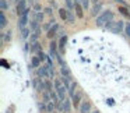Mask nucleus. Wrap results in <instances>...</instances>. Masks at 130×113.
Listing matches in <instances>:
<instances>
[{
  "label": "nucleus",
  "mask_w": 130,
  "mask_h": 113,
  "mask_svg": "<svg viewBox=\"0 0 130 113\" xmlns=\"http://www.w3.org/2000/svg\"><path fill=\"white\" fill-rule=\"evenodd\" d=\"M74 11H76V15L78 18L84 17V7H83L81 3H78V2H74Z\"/></svg>",
  "instance_id": "423d86ee"
},
{
  "label": "nucleus",
  "mask_w": 130,
  "mask_h": 113,
  "mask_svg": "<svg viewBox=\"0 0 130 113\" xmlns=\"http://www.w3.org/2000/svg\"><path fill=\"white\" fill-rule=\"evenodd\" d=\"M0 9H2V11L9 10V3H7V0H0Z\"/></svg>",
  "instance_id": "6ab92c4d"
},
{
  "label": "nucleus",
  "mask_w": 130,
  "mask_h": 113,
  "mask_svg": "<svg viewBox=\"0 0 130 113\" xmlns=\"http://www.w3.org/2000/svg\"><path fill=\"white\" fill-rule=\"evenodd\" d=\"M45 13H46L48 15H51V14H52V9H51V7H48V9H45Z\"/></svg>",
  "instance_id": "72a5a7b5"
},
{
  "label": "nucleus",
  "mask_w": 130,
  "mask_h": 113,
  "mask_svg": "<svg viewBox=\"0 0 130 113\" xmlns=\"http://www.w3.org/2000/svg\"><path fill=\"white\" fill-rule=\"evenodd\" d=\"M39 109L42 110V112H45V105H43V103H39Z\"/></svg>",
  "instance_id": "c9c22d12"
},
{
  "label": "nucleus",
  "mask_w": 130,
  "mask_h": 113,
  "mask_svg": "<svg viewBox=\"0 0 130 113\" xmlns=\"http://www.w3.org/2000/svg\"><path fill=\"white\" fill-rule=\"evenodd\" d=\"M49 95H51V92H43V99H45V102H49Z\"/></svg>",
  "instance_id": "473e14b6"
},
{
  "label": "nucleus",
  "mask_w": 130,
  "mask_h": 113,
  "mask_svg": "<svg viewBox=\"0 0 130 113\" xmlns=\"http://www.w3.org/2000/svg\"><path fill=\"white\" fill-rule=\"evenodd\" d=\"M69 80H70V78H67V77H63V78H62V81H63V85H64L66 88L69 87Z\"/></svg>",
  "instance_id": "2f4dec72"
},
{
  "label": "nucleus",
  "mask_w": 130,
  "mask_h": 113,
  "mask_svg": "<svg viewBox=\"0 0 130 113\" xmlns=\"http://www.w3.org/2000/svg\"><path fill=\"white\" fill-rule=\"evenodd\" d=\"M42 18H43L42 13H37V14H35V20H37L38 23H41V21H42Z\"/></svg>",
  "instance_id": "bb28decb"
},
{
  "label": "nucleus",
  "mask_w": 130,
  "mask_h": 113,
  "mask_svg": "<svg viewBox=\"0 0 130 113\" xmlns=\"http://www.w3.org/2000/svg\"><path fill=\"white\" fill-rule=\"evenodd\" d=\"M6 25H7V18L4 15V11H0V27L4 28Z\"/></svg>",
  "instance_id": "2eb2a0df"
},
{
  "label": "nucleus",
  "mask_w": 130,
  "mask_h": 113,
  "mask_svg": "<svg viewBox=\"0 0 130 113\" xmlns=\"http://www.w3.org/2000/svg\"><path fill=\"white\" fill-rule=\"evenodd\" d=\"M113 2H116V3H120V4H123V6H126V3H124V0H113Z\"/></svg>",
  "instance_id": "f704fd0d"
},
{
  "label": "nucleus",
  "mask_w": 130,
  "mask_h": 113,
  "mask_svg": "<svg viewBox=\"0 0 130 113\" xmlns=\"http://www.w3.org/2000/svg\"><path fill=\"white\" fill-rule=\"evenodd\" d=\"M10 2H18V0H10Z\"/></svg>",
  "instance_id": "a19ab883"
},
{
  "label": "nucleus",
  "mask_w": 130,
  "mask_h": 113,
  "mask_svg": "<svg viewBox=\"0 0 130 113\" xmlns=\"http://www.w3.org/2000/svg\"><path fill=\"white\" fill-rule=\"evenodd\" d=\"M21 31V36L25 39L27 36H28V34H29V28H23V29H20Z\"/></svg>",
  "instance_id": "412c9836"
},
{
  "label": "nucleus",
  "mask_w": 130,
  "mask_h": 113,
  "mask_svg": "<svg viewBox=\"0 0 130 113\" xmlns=\"http://www.w3.org/2000/svg\"><path fill=\"white\" fill-rule=\"evenodd\" d=\"M124 34H126L127 36H130V23H127L126 25H124Z\"/></svg>",
  "instance_id": "a878e982"
},
{
  "label": "nucleus",
  "mask_w": 130,
  "mask_h": 113,
  "mask_svg": "<svg viewBox=\"0 0 130 113\" xmlns=\"http://www.w3.org/2000/svg\"><path fill=\"white\" fill-rule=\"evenodd\" d=\"M76 2H78V3H81V0H76Z\"/></svg>",
  "instance_id": "ea45409f"
},
{
  "label": "nucleus",
  "mask_w": 130,
  "mask_h": 113,
  "mask_svg": "<svg viewBox=\"0 0 130 113\" xmlns=\"http://www.w3.org/2000/svg\"><path fill=\"white\" fill-rule=\"evenodd\" d=\"M29 11H31V10L27 9L25 11H24V14L20 15V18H18V28H20V29L25 28L27 23H28V13H29Z\"/></svg>",
  "instance_id": "7ed1b4c3"
},
{
  "label": "nucleus",
  "mask_w": 130,
  "mask_h": 113,
  "mask_svg": "<svg viewBox=\"0 0 130 113\" xmlns=\"http://www.w3.org/2000/svg\"><path fill=\"white\" fill-rule=\"evenodd\" d=\"M57 29H59V25H57V24H53V25H52V28L49 29L48 34H46L49 39H52V38H53L55 35H56V31H57Z\"/></svg>",
  "instance_id": "1a4fd4ad"
},
{
  "label": "nucleus",
  "mask_w": 130,
  "mask_h": 113,
  "mask_svg": "<svg viewBox=\"0 0 130 113\" xmlns=\"http://www.w3.org/2000/svg\"><path fill=\"white\" fill-rule=\"evenodd\" d=\"M67 21H69V23H70V24H73V23H74V15H73V13H71V11H69V15H67Z\"/></svg>",
  "instance_id": "393cba45"
},
{
  "label": "nucleus",
  "mask_w": 130,
  "mask_h": 113,
  "mask_svg": "<svg viewBox=\"0 0 130 113\" xmlns=\"http://www.w3.org/2000/svg\"><path fill=\"white\" fill-rule=\"evenodd\" d=\"M59 15L62 20H67V15H69V11L66 9H59Z\"/></svg>",
  "instance_id": "dca6fc26"
},
{
  "label": "nucleus",
  "mask_w": 130,
  "mask_h": 113,
  "mask_svg": "<svg viewBox=\"0 0 130 113\" xmlns=\"http://www.w3.org/2000/svg\"><path fill=\"white\" fill-rule=\"evenodd\" d=\"M66 43H67V35H63V36L60 38V41H59V49H60V52H64Z\"/></svg>",
  "instance_id": "9b49d317"
},
{
  "label": "nucleus",
  "mask_w": 130,
  "mask_h": 113,
  "mask_svg": "<svg viewBox=\"0 0 130 113\" xmlns=\"http://www.w3.org/2000/svg\"><path fill=\"white\" fill-rule=\"evenodd\" d=\"M35 10H41V6H39V4H35Z\"/></svg>",
  "instance_id": "e433bc0d"
},
{
  "label": "nucleus",
  "mask_w": 130,
  "mask_h": 113,
  "mask_svg": "<svg viewBox=\"0 0 130 113\" xmlns=\"http://www.w3.org/2000/svg\"><path fill=\"white\" fill-rule=\"evenodd\" d=\"M81 6L84 7L85 10H87L88 6H90V0H81Z\"/></svg>",
  "instance_id": "cd10ccee"
},
{
  "label": "nucleus",
  "mask_w": 130,
  "mask_h": 113,
  "mask_svg": "<svg viewBox=\"0 0 130 113\" xmlns=\"http://www.w3.org/2000/svg\"><path fill=\"white\" fill-rule=\"evenodd\" d=\"M45 85H46V91H48V92H52V89H53L52 81H45Z\"/></svg>",
  "instance_id": "b1692460"
},
{
  "label": "nucleus",
  "mask_w": 130,
  "mask_h": 113,
  "mask_svg": "<svg viewBox=\"0 0 130 113\" xmlns=\"http://www.w3.org/2000/svg\"><path fill=\"white\" fill-rule=\"evenodd\" d=\"M15 10H17V14H18V15H23L24 11L27 10V0H18Z\"/></svg>",
  "instance_id": "39448f33"
},
{
  "label": "nucleus",
  "mask_w": 130,
  "mask_h": 113,
  "mask_svg": "<svg viewBox=\"0 0 130 113\" xmlns=\"http://www.w3.org/2000/svg\"><path fill=\"white\" fill-rule=\"evenodd\" d=\"M53 107H55V105L51 103V102H48V107H46V110H48V112H53Z\"/></svg>",
  "instance_id": "7c9ffc66"
},
{
  "label": "nucleus",
  "mask_w": 130,
  "mask_h": 113,
  "mask_svg": "<svg viewBox=\"0 0 130 113\" xmlns=\"http://www.w3.org/2000/svg\"><path fill=\"white\" fill-rule=\"evenodd\" d=\"M60 73H62V76H63V77L71 78V71H70V68H69L66 64H63V66H62V68H60Z\"/></svg>",
  "instance_id": "6e6552de"
},
{
  "label": "nucleus",
  "mask_w": 130,
  "mask_h": 113,
  "mask_svg": "<svg viewBox=\"0 0 130 113\" xmlns=\"http://www.w3.org/2000/svg\"><path fill=\"white\" fill-rule=\"evenodd\" d=\"M66 4H67V7H69V9H74V3H73V2H71V0H66Z\"/></svg>",
  "instance_id": "c756f323"
},
{
  "label": "nucleus",
  "mask_w": 130,
  "mask_h": 113,
  "mask_svg": "<svg viewBox=\"0 0 130 113\" xmlns=\"http://www.w3.org/2000/svg\"><path fill=\"white\" fill-rule=\"evenodd\" d=\"M51 56H52V57H56V56H57L56 43H55V42H52V43H51Z\"/></svg>",
  "instance_id": "a211bd4d"
},
{
  "label": "nucleus",
  "mask_w": 130,
  "mask_h": 113,
  "mask_svg": "<svg viewBox=\"0 0 130 113\" xmlns=\"http://www.w3.org/2000/svg\"><path fill=\"white\" fill-rule=\"evenodd\" d=\"M32 45H34V46L31 48V52H37V50H39V49H41V46H39L41 43H38V42H34Z\"/></svg>",
  "instance_id": "5701e85b"
},
{
  "label": "nucleus",
  "mask_w": 130,
  "mask_h": 113,
  "mask_svg": "<svg viewBox=\"0 0 130 113\" xmlns=\"http://www.w3.org/2000/svg\"><path fill=\"white\" fill-rule=\"evenodd\" d=\"M63 110H64L66 113H70V110H71V102H70V99H64V101H63Z\"/></svg>",
  "instance_id": "f8f14e48"
},
{
  "label": "nucleus",
  "mask_w": 130,
  "mask_h": 113,
  "mask_svg": "<svg viewBox=\"0 0 130 113\" xmlns=\"http://www.w3.org/2000/svg\"><path fill=\"white\" fill-rule=\"evenodd\" d=\"M119 13H120V14H123L124 17L130 18V11L127 10V7H126V6H119Z\"/></svg>",
  "instance_id": "ddd939ff"
},
{
  "label": "nucleus",
  "mask_w": 130,
  "mask_h": 113,
  "mask_svg": "<svg viewBox=\"0 0 130 113\" xmlns=\"http://www.w3.org/2000/svg\"><path fill=\"white\" fill-rule=\"evenodd\" d=\"M31 62H32V67H39V66H41V59H39V57H37V56L32 57Z\"/></svg>",
  "instance_id": "aec40b11"
},
{
  "label": "nucleus",
  "mask_w": 130,
  "mask_h": 113,
  "mask_svg": "<svg viewBox=\"0 0 130 113\" xmlns=\"http://www.w3.org/2000/svg\"><path fill=\"white\" fill-rule=\"evenodd\" d=\"M91 2H94V3H98L99 0H91Z\"/></svg>",
  "instance_id": "4c0bfd02"
},
{
  "label": "nucleus",
  "mask_w": 130,
  "mask_h": 113,
  "mask_svg": "<svg viewBox=\"0 0 130 113\" xmlns=\"http://www.w3.org/2000/svg\"><path fill=\"white\" fill-rule=\"evenodd\" d=\"M90 112H91V102L84 101L80 106V113H90Z\"/></svg>",
  "instance_id": "0eeeda50"
},
{
  "label": "nucleus",
  "mask_w": 130,
  "mask_h": 113,
  "mask_svg": "<svg viewBox=\"0 0 130 113\" xmlns=\"http://www.w3.org/2000/svg\"><path fill=\"white\" fill-rule=\"evenodd\" d=\"M53 85H55V88H56V93H57V96H59V99L63 102L64 101V96H66V87L62 85V81H60L59 78L53 80Z\"/></svg>",
  "instance_id": "f257e3e1"
},
{
  "label": "nucleus",
  "mask_w": 130,
  "mask_h": 113,
  "mask_svg": "<svg viewBox=\"0 0 130 113\" xmlns=\"http://www.w3.org/2000/svg\"><path fill=\"white\" fill-rule=\"evenodd\" d=\"M38 76H39L41 78H46V77H49L48 70H46V66H42V67L38 68Z\"/></svg>",
  "instance_id": "9d476101"
},
{
  "label": "nucleus",
  "mask_w": 130,
  "mask_h": 113,
  "mask_svg": "<svg viewBox=\"0 0 130 113\" xmlns=\"http://www.w3.org/2000/svg\"><path fill=\"white\" fill-rule=\"evenodd\" d=\"M32 84H34V88L38 91V92H43V91L46 89L45 82H43L41 78H34L32 80Z\"/></svg>",
  "instance_id": "20e7f679"
},
{
  "label": "nucleus",
  "mask_w": 130,
  "mask_h": 113,
  "mask_svg": "<svg viewBox=\"0 0 130 113\" xmlns=\"http://www.w3.org/2000/svg\"><path fill=\"white\" fill-rule=\"evenodd\" d=\"M109 29L113 32V34H120V32L124 29L123 21H116V23H112V24H110V27H109Z\"/></svg>",
  "instance_id": "f03ea898"
},
{
  "label": "nucleus",
  "mask_w": 130,
  "mask_h": 113,
  "mask_svg": "<svg viewBox=\"0 0 130 113\" xmlns=\"http://www.w3.org/2000/svg\"><path fill=\"white\" fill-rule=\"evenodd\" d=\"M77 88V82H71V85H70V89H69V92H70V95L71 96H74V89Z\"/></svg>",
  "instance_id": "4be33fe9"
},
{
  "label": "nucleus",
  "mask_w": 130,
  "mask_h": 113,
  "mask_svg": "<svg viewBox=\"0 0 130 113\" xmlns=\"http://www.w3.org/2000/svg\"><path fill=\"white\" fill-rule=\"evenodd\" d=\"M94 113H99V110H95V112H94Z\"/></svg>",
  "instance_id": "58836bf2"
},
{
  "label": "nucleus",
  "mask_w": 130,
  "mask_h": 113,
  "mask_svg": "<svg viewBox=\"0 0 130 113\" xmlns=\"http://www.w3.org/2000/svg\"><path fill=\"white\" fill-rule=\"evenodd\" d=\"M81 96H83V95H81L80 92H77L76 95L73 96V105H74V107H77V106L80 105V101H81Z\"/></svg>",
  "instance_id": "4468645a"
},
{
  "label": "nucleus",
  "mask_w": 130,
  "mask_h": 113,
  "mask_svg": "<svg viewBox=\"0 0 130 113\" xmlns=\"http://www.w3.org/2000/svg\"><path fill=\"white\" fill-rule=\"evenodd\" d=\"M38 57H39L41 60H46V59H48V57H46V54L43 53L42 50H39V53H38Z\"/></svg>",
  "instance_id": "c85d7f7f"
},
{
  "label": "nucleus",
  "mask_w": 130,
  "mask_h": 113,
  "mask_svg": "<svg viewBox=\"0 0 130 113\" xmlns=\"http://www.w3.org/2000/svg\"><path fill=\"white\" fill-rule=\"evenodd\" d=\"M101 9H102V4L99 3V2L95 3V6H94V9H92V15H96L99 11H101Z\"/></svg>",
  "instance_id": "f3484780"
}]
</instances>
